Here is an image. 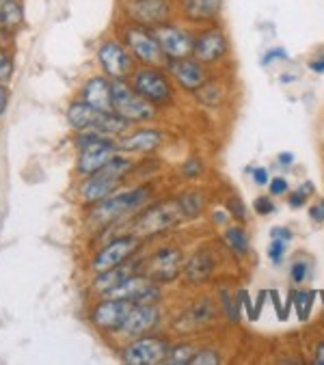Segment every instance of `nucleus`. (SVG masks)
<instances>
[{"label": "nucleus", "mask_w": 324, "mask_h": 365, "mask_svg": "<svg viewBox=\"0 0 324 365\" xmlns=\"http://www.w3.org/2000/svg\"><path fill=\"white\" fill-rule=\"evenodd\" d=\"M162 143V132L156 128H143L136 130L128 136L117 138V148L119 152H130V154H147L160 148Z\"/></svg>", "instance_id": "21"}, {"label": "nucleus", "mask_w": 324, "mask_h": 365, "mask_svg": "<svg viewBox=\"0 0 324 365\" xmlns=\"http://www.w3.org/2000/svg\"><path fill=\"white\" fill-rule=\"evenodd\" d=\"M151 195V190L147 186H138V188H132V190H126V192H113L111 197L102 199L100 203L91 205V212H89V218L91 223L98 225V227H104V225H113L115 221H119L121 216L138 210L147 197Z\"/></svg>", "instance_id": "4"}, {"label": "nucleus", "mask_w": 324, "mask_h": 365, "mask_svg": "<svg viewBox=\"0 0 324 365\" xmlns=\"http://www.w3.org/2000/svg\"><path fill=\"white\" fill-rule=\"evenodd\" d=\"M132 309V303L108 297L106 301H100L93 309H91V322L106 333H119L128 314Z\"/></svg>", "instance_id": "18"}, {"label": "nucleus", "mask_w": 324, "mask_h": 365, "mask_svg": "<svg viewBox=\"0 0 324 365\" xmlns=\"http://www.w3.org/2000/svg\"><path fill=\"white\" fill-rule=\"evenodd\" d=\"M24 22V11L18 0H0V37L14 35Z\"/></svg>", "instance_id": "25"}, {"label": "nucleus", "mask_w": 324, "mask_h": 365, "mask_svg": "<svg viewBox=\"0 0 324 365\" xmlns=\"http://www.w3.org/2000/svg\"><path fill=\"white\" fill-rule=\"evenodd\" d=\"M253 207H255V212H258L260 216H268V214L275 212V203H273L270 197H258L255 203H253Z\"/></svg>", "instance_id": "40"}, {"label": "nucleus", "mask_w": 324, "mask_h": 365, "mask_svg": "<svg viewBox=\"0 0 324 365\" xmlns=\"http://www.w3.org/2000/svg\"><path fill=\"white\" fill-rule=\"evenodd\" d=\"M251 173H253V182H255L258 186H266L268 180H270V178H268V169H264V167H255Z\"/></svg>", "instance_id": "43"}, {"label": "nucleus", "mask_w": 324, "mask_h": 365, "mask_svg": "<svg viewBox=\"0 0 324 365\" xmlns=\"http://www.w3.org/2000/svg\"><path fill=\"white\" fill-rule=\"evenodd\" d=\"M268 190H270L273 197H279V195H285L290 190V184H288L285 178H273L268 182Z\"/></svg>", "instance_id": "39"}, {"label": "nucleus", "mask_w": 324, "mask_h": 365, "mask_svg": "<svg viewBox=\"0 0 324 365\" xmlns=\"http://www.w3.org/2000/svg\"><path fill=\"white\" fill-rule=\"evenodd\" d=\"M277 163H279L281 167L290 169V167L294 165V154H292V152H281V154L277 156Z\"/></svg>", "instance_id": "47"}, {"label": "nucleus", "mask_w": 324, "mask_h": 365, "mask_svg": "<svg viewBox=\"0 0 324 365\" xmlns=\"http://www.w3.org/2000/svg\"><path fill=\"white\" fill-rule=\"evenodd\" d=\"M208 65L199 63L195 56H184V58H173L167 61L169 76L188 93H197L206 83H208Z\"/></svg>", "instance_id": "17"}, {"label": "nucleus", "mask_w": 324, "mask_h": 365, "mask_svg": "<svg viewBox=\"0 0 324 365\" xmlns=\"http://www.w3.org/2000/svg\"><path fill=\"white\" fill-rule=\"evenodd\" d=\"M11 76H14V58L0 48V83H9L11 81Z\"/></svg>", "instance_id": "32"}, {"label": "nucleus", "mask_w": 324, "mask_h": 365, "mask_svg": "<svg viewBox=\"0 0 324 365\" xmlns=\"http://www.w3.org/2000/svg\"><path fill=\"white\" fill-rule=\"evenodd\" d=\"M313 192V184L311 182H303L296 190H292L290 192V197H288V205L290 207H294V210H298V207H303L305 203H307V199H309V195Z\"/></svg>", "instance_id": "30"}, {"label": "nucleus", "mask_w": 324, "mask_h": 365, "mask_svg": "<svg viewBox=\"0 0 324 365\" xmlns=\"http://www.w3.org/2000/svg\"><path fill=\"white\" fill-rule=\"evenodd\" d=\"M106 297H115L121 301H128L132 305H156L160 301V285L151 281L143 272L130 274L123 283H119L115 289H111Z\"/></svg>", "instance_id": "14"}, {"label": "nucleus", "mask_w": 324, "mask_h": 365, "mask_svg": "<svg viewBox=\"0 0 324 365\" xmlns=\"http://www.w3.org/2000/svg\"><path fill=\"white\" fill-rule=\"evenodd\" d=\"M309 218L315 223H324V201H318L309 205Z\"/></svg>", "instance_id": "42"}, {"label": "nucleus", "mask_w": 324, "mask_h": 365, "mask_svg": "<svg viewBox=\"0 0 324 365\" xmlns=\"http://www.w3.org/2000/svg\"><path fill=\"white\" fill-rule=\"evenodd\" d=\"M182 175L184 178H188V180H197L201 173H203V163L199 160V158H188L184 165H182Z\"/></svg>", "instance_id": "34"}, {"label": "nucleus", "mask_w": 324, "mask_h": 365, "mask_svg": "<svg viewBox=\"0 0 324 365\" xmlns=\"http://www.w3.org/2000/svg\"><path fill=\"white\" fill-rule=\"evenodd\" d=\"M178 11L188 24H216L223 11V0H180Z\"/></svg>", "instance_id": "20"}, {"label": "nucleus", "mask_w": 324, "mask_h": 365, "mask_svg": "<svg viewBox=\"0 0 324 365\" xmlns=\"http://www.w3.org/2000/svg\"><path fill=\"white\" fill-rule=\"evenodd\" d=\"M134 56L128 50L123 41L117 39H106L98 48V63L102 65L104 74L111 76L113 81H126L134 71Z\"/></svg>", "instance_id": "12"}, {"label": "nucleus", "mask_w": 324, "mask_h": 365, "mask_svg": "<svg viewBox=\"0 0 324 365\" xmlns=\"http://www.w3.org/2000/svg\"><path fill=\"white\" fill-rule=\"evenodd\" d=\"M195 354H197L195 346H191V344H178V346H171L169 348V354H167L165 363H169V365H186V363H193Z\"/></svg>", "instance_id": "28"}, {"label": "nucleus", "mask_w": 324, "mask_h": 365, "mask_svg": "<svg viewBox=\"0 0 324 365\" xmlns=\"http://www.w3.org/2000/svg\"><path fill=\"white\" fill-rule=\"evenodd\" d=\"M169 339L158 335H141L130 339L121 350V361L130 365H156L165 363L169 354Z\"/></svg>", "instance_id": "8"}, {"label": "nucleus", "mask_w": 324, "mask_h": 365, "mask_svg": "<svg viewBox=\"0 0 324 365\" xmlns=\"http://www.w3.org/2000/svg\"><path fill=\"white\" fill-rule=\"evenodd\" d=\"M7 106H9V93L5 89V83H0V117L5 115Z\"/></svg>", "instance_id": "45"}, {"label": "nucleus", "mask_w": 324, "mask_h": 365, "mask_svg": "<svg viewBox=\"0 0 324 365\" xmlns=\"http://www.w3.org/2000/svg\"><path fill=\"white\" fill-rule=\"evenodd\" d=\"M136 266H141V262H134V264L126 262V264H121L117 268H111L106 272H98V277L93 281V289L100 292V294H108L111 289H115L119 283H123L130 274L136 272Z\"/></svg>", "instance_id": "24"}, {"label": "nucleus", "mask_w": 324, "mask_h": 365, "mask_svg": "<svg viewBox=\"0 0 324 365\" xmlns=\"http://www.w3.org/2000/svg\"><path fill=\"white\" fill-rule=\"evenodd\" d=\"M83 102L91 104L93 108L106 110V113H115L113 110V83H108L106 76H93L85 83L83 87Z\"/></svg>", "instance_id": "22"}, {"label": "nucleus", "mask_w": 324, "mask_h": 365, "mask_svg": "<svg viewBox=\"0 0 324 365\" xmlns=\"http://www.w3.org/2000/svg\"><path fill=\"white\" fill-rule=\"evenodd\" d=\"M288 247V240H279V238H270V247H268V257L273 264H281L283 257H285V249Z\"/></svg>", "instance_id": "33"}, {"label": "nucleus", "mask_w": 324, "mask_h": 365, "mask_svg": "<svg viewBox=\"0 0 324 365\" xmlns=\"http://www.w3.org/2000/svg\"><path fill=\"white\" fill-rule=\"evenodd\" d=\"M318 297V292L313 289H307V292H292V303H294V309H296V316L298 320H309V314H311V305H313V299Z\"/></svg>", "instance_id": "27"}, {"label": "nucleus", "mask_w": 324, "mask_h": 365, "mask_svg": "<svg viewBox=\"0 0 324 365\" xmlns=\"http://www.w3.org/2000/svg\"><path fill=\"white\" fill-rule=\"evenodd\" d=\"M227 207H229V212H231V216L236 218V221H245L247 218V210H245V203H242L238 197H229V201H227Z\"/></svg>", "instance_id": "36"}, {"label": "nucleus", "mask_w": 324, "mask_h": 365, "mask_svg": "<svg viewBox=\"0 0 324 365\" xmlns=\"http://www.w3.org/2000/svg\"><path fill=\"white\" fill-rule=\"evenodd\" d=\"M199 363H212V365H216V363H221V356H218V352H214L210 348L197 350V354L193 359V365H199Z\"/></svg>", "instance_id": "37"}, {"label": "nucleus", "mask_w": 324, "mask_h": 365, "mask_svg": "<svg viewBox=\"0 0 324 365\" xmlns=\"http://www.w3.org/2000/svg\"><path fill=\"white\" fill-rule=\"evenodd\" d=\"M320 297H322V303H324V292H320Z\"/></svg>", "instance_id": "50"}, {"label": "nucleus", "mask_w": 324, "mask_h": 365, "mask_svg": "<svg viewBox=\"0 0 324 365\" xmlns=\"http://www.w3.org/2000/svg\"><path fill=\"white\" fill-rule=\"evenodd\" d=\"M223 91L218 89V85L216 83H206L199 91H197V96L201 98V102L203 104H208V106H216L218 102H221V96Z\"/></svg>", "instance_id": "31"}, {"label": "nucleus", "mask_w": 324, "mask_h": 365, "mask_svg": "<svg viewBox=\"0 0 324 365\" xmlns=\"http://www.w3.org/2000/svg\"><path fill=\"white\" fill-rule=\"evenodd\" d=\"M221 305H223V309H225V314H227V318L231 320V322H238L240 320V309H242V301H240V297L236 294V297H231L229 294V289H221Z\"/></svg>", "instance_id": "29"}, {"label": "nucleus", "mask_w": 324, "mask_h": 365, "mask_svg": "<svg viewBox=\"0 0 324 365\" xmlns=\"http://www.w3.org/2000/svg\"><path fill=\"white\" fill-rule=\"evenodd\" d=\"M119 154L117 140L108 138L106 134L98 132H83V138H78V163L76 169L80 175H91L111 163Z\"/></svg>", "instance_id": "5"}, {"label": "nucleus", "mask_w": 324, "mask_h": 365, "mask_svg": "<svg viewBox=\"0 0 324 365\" xmlns=\"http://www.w3.org/2000/svg\"><path fill=\"white\" fill-rule=\"evenodd\" d=\"M132 167H134V163H130L128 158L117 154L102 169L87 175V180L83 182V186H80V190H78L80 201H83L85 205H96L102 199L111 197L117 190V186L123 182V178L132 171Z\"/></svg>", "instance_id": "2"}, {"label": "nucleus", "mask_w": 324, "mask_h": 365, "mask_svg": "<svg viewBox=\"0 0 324 365\" xmlns=\"http://www.w3.org/2000/svg\"><path fill=\"white\" fill-rule=\"evenodd\" d=\"M227 54H229V37H227V33L221 26L208 24V26H203L201 31L195 33L193 56L199 63H203V65H216Z\"/></svg>", "instance_id": "13"}, {"label": "nucleus", "mask_w": 324, "mask_h": 365, "mask_svg": "<svg viewBox=\"0 0 324 365\" xmlns=\"http://www.w3.org/2000/svg\"><path fill=\"white\" fill-rule=\"evenodd\" d=\"M126 16L132 24L156 29V26L171 22L173 3L171 0H128Z\"/></svg>", "instance_id": "11"}, {"label": "nucleus", "mask_w": 324, "mask_h": 365, "mask_svg": "<svg viewBox=\"0 0 324 365\" xmlns=\"http://www.w3.org/2000/svg\"><path fill=\"white\" fill-rule=\"evenodd\" d=\"M288 58H290V54H288L285 48H273V50H268V52L264 54L262 65L266 67V65H270V63H275V61H288Z\"/></svg>", "instance_id": "38"}, {"label": "nucleus", "mask_w": 324, "mask_h": 365, "mask_svg": "<svg viewBox=\"0 0 324 365\" xmlns=\"http://www.w3.org/2000/svg\"><path fill=\"white\" fill-rule=\"evenodd\" d=\"M156 39L162 48V54H165L167 61L173 58H184V56H193V48H195V33L191 29L178 26V24H162L153 29Z\"/></svg>", "instance_id": "16"}, {"label": "nucleus", "mask_w": 324, "mask_h": 365, "mask_svg": "<svg viewBox=\"0 0 324 365\" xmlns=\"http://www.w3.org/2000/svg\"><path fill=\"white\" fill-rule=\"evenodd\" d=\"M309 277V264L307 262H294L290 266V279L298 285V283H305Z\"/></svg>", "instance_id": "35"}, {"label": "nucleus", "mask_w": 324, "mask_h": 365, "mask_svg": "<svg viewBox=\"0 0 324 365\" xmlns=\"http://www.w3.org/2000/svg\"><path fill=\"white\" fill-rule=\"evenodd\" d=\"M270 238H279V240H288L290 242L294 238V234L288 227H273L270 230Z\"/></svg>", "instance_id": "44"}, {"label": "nucleus", "mask_w": 324, "mask_h": 365, "mask_svg": "<svg viewBox=\"0 0 324 365\" xmlns=\"http://www.w3.org/2000/svg\"><path fill=\"white\" fill-rule=\"evenodd\" d=\"M203 207H206L203 195L197 190H188L176 199L160 201V203L151 205L149 210H145L143 214H138V218L132 225V234L138 238L162 234L167 230H173L176 225H180L184 221H191V218L199 216Z\"/></svg>", "instance_id": "1"}, {"label": "nucleus", "mask_w": 324, "mask_h": 365, "mask_svg": "<svg viewBox=\"0 0 324 365\" xmlns=\"http://www.w3.org/2000/svg\"><path fill=\"white\" fill-rule=\"evenodd\" d=\"M309 69L315 71V74H324V54L311 58V61H309Z\"/></svg>", "instance_id": "46"}, {"label": "nucleus", "mask_w": 324, "mask_h": 365, "mask_svg": "<svg viewBox=\"0 0 324 365\" xmlns=\"http://www.w3.org/2000/svg\"><path fill=\"white\" fill-rule=\"evenodd\" d=\"M113 110L130 123H141L156 117V106L141 98L126 81H113Z\"/></svg>", "instance_id": "7"}, {"label": "nucleus", "mask_w": 324, "mask_h": 365, "mask_svg": "<svg viewBox=\"0 0 324 365\" xmlns=\"http://www.w3.org/2000/svg\"><path fill=\"white\" fill-rule=\"evenodd\" d=\"M158 324H160V312L153 303L151 305H132L119 335L134 339L141 335H149Z\"/></svg>", "instance_id": "19"}, {"label": "nucleus", "mask_w": 324, "mask_h": 365, "mask_svg": "<svg viewBox=\"0 0 324 365\" xmlns=\"http://www.w3.org/2000/svg\"><path fill=\"white\" fill-rule=\"evenodd\" d=\"M214 268H216V257H214V253L210 251V249H199V251H195L188 259H186V264H184V277L193 283V285H199V283H203V281H208L210 279V274L214 272Z\"/></svg>", "instance_id": "23"}, {"label": "nucleus", "mask_w": 324, "mask_h": 365, "mask_svg": "<svg viewBox=\"0 0 324 365\" xmlns=\"http://www.w3.org/2000/svg\"><path fill=\"white\" fill-rule=\"evenodd\" d=\"M238 297H240V301H242V307L247 309V316H249V320H258L260 316H258V312H255V307H253V303H251V294L247 289H240L238 292Z\"/></svg>", "instance_id": "41"}, {"label": "nucleus", "mask_w": 324, "mask_h": 365, "mask_svg": "<svg viewBox=\"0 0 324 365\" xmlns=\"http://www.w3.org/2000/svg\"><path fill=\"white\" fill-rule=\"evenodd\" d=\"M141 247V238L134 234H126L119 236L115 240H111L106 247H102L93 259H91V270L93 272H106L111 268H117L126 262H130V257L138 251Z\"/></svg>", "instance_id": "15"}, {"label": "nucleus", "mask_w": 324, "mask_h": 365, "mask_svg": "<svg viewBox=\"0 0 324 365\" xmlns=\"http://www.w3.org/2000/svg\"><path fill=\"white\" fill-rule=\"evenodd\" d=\"M313 363H315V365H324V339H322V341H318V346H315Z\"/></svg>", "instance_id": "49"}, {"label": "nucleus", "mask_w": 324, "mask_h": 365, "mask_svg": "<svg viewBox=\"0 0 324 365\" xmlns=\"http://www.w3.org/2000/svg\"><path fill=\"white\" fill-rule=\"evenodd\" d=\"M132 87L134 91L145 98L147 102L167 104L173 100V85L167 71H162L158 65H143L132 74Z\"/></svg>", "instance_id": "6"}, {"label": "nucleus", "mask_w": 324, "mask_h": 365, "mask_svg": "<svg viewBox=\"0 0 324 365\" xmlns=\"http://www.w3.org/2000/svg\"><path fill=\"white\" fill-rule=\"evenodd\" d=\"M225 242L236 257H245L249 253V236L240 225H231L225 230Z\"/></svg>", "instance_id": "26"}, {"label": "nucleus", "mask_w": 324, "mask_h": 365, "mask_svg": "<svg viewBox=\"0 0 324 365\" xmlns=\"http://www.w3.org/2000/svg\"><path fill=\"white\" fill-rule=\"evenodd\" d=\"M182 270H184V253L178 247H165L156 251L147 262H143L138 272L147 274L151 281L162 285L176 281Z\"/></svg>", "instance_id": "9"}, {"label": "nucleus", "mask_w": 324, "mask_h": 365, "mask_svg": "<svg viewBox=\"0 0 324 365\" xmlns=\"http://www.w3.org/2000/svg\"><path fill=\"white\" fill-rule=\"evenodd\" d=\"M268 297L273 299V303H275V307H277V316H279L281 320H285L283 307H281V303H279V292H277V289H273V292H268Z\"/></svg>", "instance_id": "48"}, {"label": "nucleus", "mask_w": 324, "mask_h": 365, "mask_svg": "<svg viewBox=\"0 0 324 365\" xmlns=\"http://www.w3.org/2000/svg\"><path fill=\"white\" fill-rule=\"evenodd\" d=\"M67 121L78 132H98V134H106V136L108 134H121L130 125V121L121 119L119 115L93 108L91 104H87L83 100L69 104Z\"/></svg>", "instance_id": "3"}, {"label": "nucleus", "mask_w": 324, "mask_h": 365, "mask_svg": "<svg viewBox=\"0 0 324 365\" xmlns=\"http://www.w3.org/2000/svg\"><path fill=\"white\" fill-rule=\"evenodd\" d=\"M123 43L128 46V50L132 52V56L143 63V65H160L165 63V54H162V48L156 39L153 29H145L138 24H130L123 33Z\"/></svg>", "instance_id": "10"}]
</instances>
